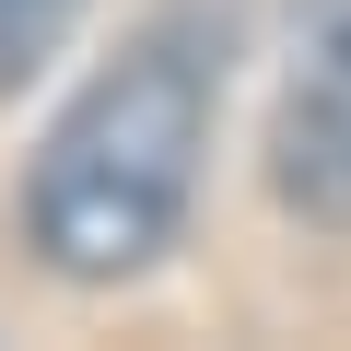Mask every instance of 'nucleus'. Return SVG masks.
Returning <instances> with one entry per match:
<instances>
[{
    "label": "nucleus",
    "instance_id": "nucleus-1",
    "mask_svg": "<svg viewBox=\"0 0 351 351\" xmlns=\"http://www.w3.org/2000/svg\"><path fill=\"white\" fill-rule=\"evenodd\" d=\"M199 152H211V59L188 36H129L36 141L24 246L59 281H141L188 234Z\"/></svg>",
    "mask_w": 351,
    "mask_h": 351
},
{
    "label": "nucleus",
    "instance_id": "nucleus-2",
    "mask_svg": "<svg viewBox=\"0 0 351 351\" xmlns=\"http://www.w3.org/2000/svg\"><path fill=\"white\" fill-rule=\"evenodd\" d=\"M269 188L316 234H351V0H293V71L269 106Z\"/></svg>",
    "mask_w": 351,
    "mask_h": 351
},
{
    "label": "nucleus",
    "instance_id": "nucleus-3",
    "mask_svg": "<svg viewBox=\"0 0 351 351\" xmlns=\"http://www.w3.org/2000/svg\"><path fill=\"white\" fill-rule=\"evenodd\" d=\"M71 12H82V0H0V94H12V82L71 36Z\"/></svg>",
    "mask_w": 351,
    "mask_h": 351
}]
</instances>
